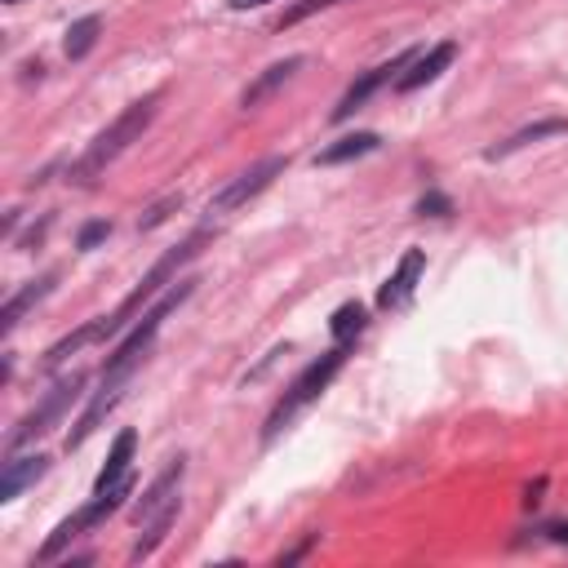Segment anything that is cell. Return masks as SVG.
<instances>
[{
	"label": "cell",
	"mask_w": 568,
	"mask_h": 568,
	"mask_svg": "<svg viewBox=\"0 0 568 568\" xmlns=\"http://www.w3.org/2000/svg\"><path fill=\"white\" fill-rule=\"evenodd\" d=\"M195 275H182V280H173L146 311H142V320H133V328L115 342V351L106 355V364H102V377H98V390L89 395V404H84V413L75 417V426L67 430V448H80L102 422H106V413L124 399V386L133 382V373L142 368V359L151 355V342H155V333H160V324H164V315H173L191 293H195Z\"/></svg>",
	"instance_id": "obj_1"
},
{
	"label": "cell",
	"mask_w": 568,
	"mask_h": 568,
	"mask_svg": "<svg viewBox=\"0 0 568 568\" xmlns=\"http://www.w3.org/2000/svg\"><path fill=\"white\" fill-rule=\"evenodd\" d=\"M204 244H209V226H200V231H195V235H186L178 248H169L164 257H155V262H151V271L138 280V288H133V293H129L111 315H98V342L120 337V333H124V328H129V324H133V320H138V315H142V311H146V306H151V302H155L173 280H178V271H182L186 262H195V257H200V248H204Z\"/></svg>",
	"instance_id": "obj_2"
},
{
	"label": "cell",
	"mask_w": 568,
	"mask_h": 568,
	"mask_svg": "<svg viewBox=\"0 0 568 568\" xmlns=\"http://www.w3.org/2000/svg\"><path fill=\"white\" fill-rule=\"evenodd\" d=\"M155 102H160V93H146V98H138V102H129L89 146H84V155L67 169V178L75 182V186H93V178L111 164V160H120L146 129H151V120H155Z\"/></svg>",
	"instance_id": "obj_3"
},
{
	"label": "cell",
	"mask_w": 568,
	"mask_h": 568,
	"mask_svg": "<svg viewBox=\"0 0 568 568\" xmlns=\"http://www.w3.org/2000/svg\"><path fill=\"white\" fill-rule=\"evenodd\" d=\"M346 351H351V342H337L333 351H324L320 359H311V364L284 386V395L275 399V408H271L266 422H262V444H271V439H275V435H280V430H284L311 399H320V395L328 390V382H333V377L342 373V364H346Z\"/></svg>",
	"instance_id": "obj_4"
},
{
	"label": "cell",
	"mask_w": 568,
	"mask_h": 568,
	"mask_svg": "<svg viewBox=\"0 0 568 568\" xmlns=\"http://www.w3.org/2000/svg\"><path fill=\"white\" fill-rule=\"evenodd\" d=\"M80 390H84V373H71V377L53 382V390H49V395H44V399H40V404H36V408H31L13 430H9V439H4V457H9V453H18V448H27L31 439H40L44 430H53V422L75 404V395H80Z\"/></svg>",
	"instance_id": "obj_5"
},
{
	"label": "cell",
	"mask_w": 568,
	"mask_h": 568,
	"mask_svg": "<svg viewBox=\"0 0 568 568\" xmlns=\"http://www.w3.org/2000/svg\"><path fill=\"white\" fill-rule=\"evenodd\" d=\"M288 169V155H266V160H257V164H248L244 173H235L213 200H209V213L213 217H226V213H235V209H244L253 195H262L280 173Z\"/></svg>",
	"instance_id": "obj_6"
},
{
	"label": "cell",
	"mask_w": 568,
	"mask_h": 568,
	"mask_svg": "<svg viewBox=\"0 0 568 568\" xmlns=\"http://www.w3.org/2000/svg\"><path fill=\"white\" fill-rule=\"evenodd\" d=\"M417 53H422V49H404V53H395L390 62H377V67H368L359 80H351V84H346V93H342V98H337V106H333V124L351 120V115H355V111H359V106H364L382 84H395V75H399Z\"/></svg>",
	"instance_id": "obj_7"
},
{
	"label": "cell",
	"mask_w": 568,
	"mask_h": 568,
	"mask_svg": "<svg viewBox=\"0 0 568 568\" xmlns=\"http://www.w3.org/2000/svg\"><path fill=\"white\" fill-rule=\"evenodd\" d=\"M182 475H186V457L178 453L151 484H146V493L133 501V524L138 528H146L151 519H160L164 510H173V506H182Z\"/></svg>",
	"instance_id": "obj_8"
},
{
	"label": "cell",
	"mask_w": 568,
	"mask_h": 568,
	"mask_svg": "<svg viewBox=\"0 0 568 568\" xmlns=\"http://www.w3.org/2000/svg\"><path fill=\"white\" fill-rule=\"evenodd\" d=\"M453 58H457V40H439V44H430L426 53H417V58L395 75V93H413V89L439 80V75L453 67Z\"/></svg>",
	"instance_id": "obj_9"
},
{
	"label": "cell",
	"mask_w": 568,
	"mask_h": 568,
	"mask_svg": "<svg viewBox=\"0 0 568 568\" xmlns=\"http://www.w3.org/2000/svg\"><path fill=\"white\" fill-rule=\"evenodd\" d=\"M422 271H426V253H422V248H404L399 266H395V271L386 275V284L377 288V306H382V311H399V306L417 293Z\"/></svg>",
	"instance_id": "obj_10"
},
{
	"label": "cell",
	"mask_w": 568,
	"mask_h": 568,
	"mask_svg": "<svg viewBox=\"0 0 568 568\" xmlns=\"http://www.w3.org/2000/svg\"><path fill=\"white\" fill-rule=\"evenodd\" d=\"M302 67H306V58H302V53H288V58L271 62L266 71H257V75H253V84H244V93H240V106H244V111L262 106V102H266L275 89H284V84H288V80H293Z\"/></svg>",
	"instance_id": "obj_11"
},
{
	"label": "cell",
	"mask_w": 568,
	"mask_h": 568,
	"mask_svg": "<svg viewBox=\"0 0 568 568\" xmlns=\"http://www.w3.org/2000/svg\"><path fill=\"white\" fill-rule=\"evenodd\" d=\"M53 284H58V271H44L40 280H31V284H22L9 302H4V311H0V337H9L22 320H27V311L36 306V302H44L49 293H53Z\"/></svg>",
	"instance_id": "obj_12"
},
{
	"label": "cell",
	"mask_w": 568,
	"mask_h": 568,
	"mask_svg": "<svg viewBox=\"0 0 568 568\" xmlns=\"http://www.w3.org/2000/svg\"><path fill=\"white\" fill-rule=\"evenodd\" d=\"M44 470H49V457H44V453H27V457L9 453L4 466H0V501H13V497H18L27 484H36Z\"/></svg>",
	"instance_id": "obj_13"
},
{
	"label": "cell",
	"mask_w": 568,
	"mask_h": 568,
	"mask_svg": "<svg viewBox=\"0 0 568 568\" xmlns=\"http://www.w3.org/2000/svg\"><path fill=\"white\" fill-rule=\"evenodd\" d=\"M133 448H138V430L124 426V430L115 435V444H111V453H106L98 479H93V493H106V488H115V484L129 475V466H133Z\"/></svg>",
	"instance_id": "obj_14"
},
{
	"label": "cell",
	"mask_w": 568,
	"mask_h": 568,
	"mask_svg": "<svg viewBox=\"0 0 568 568\" xmlns=\"http://www.w3.org/2000/svg\"><path fill=\"white\" fill-rule=\"evenodd\" d=\"M559 133H568V120H537V124H524V129H515L510 138H501L497 146H488L484 160H506V155H515V151L541 142V138H559Z\"/></svg>",
	"instance_id": "obj_15"
},
{
	"label": "cell",
	"mask_w": 568,
	"mask_h": 568,
	"mask_svg": "<svg viewBox=\"0 0 568 568\" xmlns=\"http://www.w3.org/2000/svg\"><path fill=\"white\" fill-rule=\"evenodd\" d=\"M129 493H133V475H124V479H120L115 488H106V493H93V501L75 510V519H80V528L89 532V528H98V524H106V519H111V515H115V510L124 506V497H129Z\"/></svg>",
	"instance_id": "obj_16"
},
{
	"label": "cell",
	"mask_w": 568,
	"mask_h": 568,
	"mask_svg": "<svg viewBox=\"0 0 568 568\" xmlns=\"http://www.w3.org/2000/svg\"><path fill=\"white\" fill-rule=\"evenodd\" d=\"M382 146V138L377 133H346V138H337V142H328L320 155H315V164H324V169H333V164H351V160H359V155H373Z\"/></svg>",
	"instance_id": "obj_17"
},
{
	"label": "cell",
	"mask_w": 568,
	"mask_h": 568,
	"mask_svg": "<svg viewBox=\"0 0 568 568\" xmlns=\"http://www.w3.org/2000/svg\"><path fill=\"white\" fill-rule=\"evenodd\" d=\"M98 31H102V18H98V13H84V18H75V22L67 27V40H62V53H67L71 62H80V58H89V49L98 44Z\"/></svg>",
	"instance_id": "obj_18"
},
{
	"label": "cell",
	"mask_w": 568,
	"mask_h": 568,
	"mask_svg": "<svg viewBox=\"0 0 568 568\" xmlns=\"http://www.w3.org/2000/svg\"><path fill=\"white\" fill-rule=\"evenodd\" d=\"M178 510H182V506L164 510L160 519H151V524L142 528V537H138V541H133V550H129V564H142V559H151V555L160 550V541H164V537H169V528L178 524Z\"/></svg>",
	"instance_id": "obj_19"
},
{
	"label": "cell",
	"mask_w": 568,
	"mask_h": 568,
	"mask_svg": "<svg viewBox=\"0 0 568 568\" xmlns=\"http://www.w3.org/2000/svg\"><path fill=\"white\" fill-rule=\"evenodd\" d=\"M359 328H364V306H359V302H342V306L333 311V320H328L333 342H355Z\"/></svg>",
	"instance_id": "obj_20"
},
{
	"label": "cell",
	"mask_w": 568,
	"mask_h": 568,
	"mask_svg": "<svg viewBox=\"0 0 568 568\" xmlns=\"http://www.w3.org/2000/svg\"><path fill=\"white\" fill-rule=\"evenodd\" d=\"M80 532H84V528H80V519H75V515H67V519H62V524H58V528L49 532V541H44V546L36 550V559H40V564L58 559V555H62V546H67V541H75Z\"/></svg>",
	"instance_id": "obj_21"
},
{
	"label": "cell",
	"mask_w": 568,
	"mask_h": 568,
	"mask_svg": "<svg viewBox=\"0 0 568 568\" xmlns=\"http://www.w3.org/2000/svg\"><path fill=\"white\" fill-rule=\"evenodd\" d=\"M333 4H342V0H293V4L280 13V22H275V27H280V31H284V27H297L302 18H311V13H324V9H333Z\"/></svg>",
	"instance_id": "obj_22"
},
{
	"label": "cell",
	"mask_w": 568,
	"mask_h": 568,
	"mask_svg": "<svg viewBox=\"0 0 568 568\" xmlns=\"http://www.w3.org/2000/svg\"><path fill=\"white\" fill-rule=\"evenodd\" d=\"M182 209V195H164V200H155L142 217H138V231H155L160 222H169V213H178Z\"/></svg>",
	"instance_id": "obj_23"
},
{
	"label": "cell",
	"mask_w": 568,
	"mask_h": 568,
	"mask_svg": "<svg viewBox=\"0 0 568 568\" xmlns=\"http://www.w3.org/2000/svg\"><path fill=\"white\" fill-rule=\"evenodd\" d=\"M448 213H453V200L444 191H426L417 200V217H448Z\"/></svg>",
	"instance_id": "obj_24"
},
{
	"label": "cell",
	"mask_w": 568,
	"mask_h": 568,
	"mask_svg": "<svg viewBox=\"0 0 568 568\" xmlns=\"http://www.w3.org/2000/svg\"><path fill=\"white\" fill-rule=\"evenodd\" d=\"M106 235H111V222H84L75 235V248H98Z\"/></svg>",
	"instance_id": "obj_25"
},
{
	"label": "cell",
	"mask_w": 568,
	"mask_h": 568,
	"mask_svg": "<svg viewBox=\"0 0 568 568\" xmlns=\"http://www.w3.org/2000/svg\"><path fill=\"white\" fill-rule=\"evenodd\" d=\"M311 546H315V532H311V537H306V541H302V546H293V550H284V555H280V559H275V564H280V568H284V564H293V559H302V555H306V550H311Z\"/></svg>",
	"instance_id": "obj_26"
},
{
	"label": "cell",
	"mask_w": 568,
	"mask_h": 568,
	"mask_svg": "<svg viewBox=\"0 0 568 568\" xmlns=\"http://www.w3.org/2000/svg\"><path fill=\"white\" fill-rule=\"evenodd\" d=\"M541 532H546L550 541H568V524H546Z\"/></svg>",
	"instance_id": "obj_27"
},
{
	"label": "cell",
	"mask_w": 568,
	"mask_h": 568,
	"mask_svg": "<svg viewBox=\"0 0 568 568\" xmlns=\"http://www.w3.org/2000/svg\"><path fill=\"white\" fill-rule=\"evenodd\" d=\"M231 9H257V4H271V0H226Z\"/></svg>",
	"instance_id": "obj_28"
},
{
	"label": "cell",
	"mask_w": 568,
	"mask_h": 568,
	"mask_svg": "<svg viewBox=\"0 0 568 568\" xmlns=\"http://www.w3.org/2000/svg\"><path fill=\"white\" fill-rule=\"evenodd\" d=\"M4 4H18V0H4Z\"/></svg>",
	"instance_id": "obj_29"
}]
</instances>
